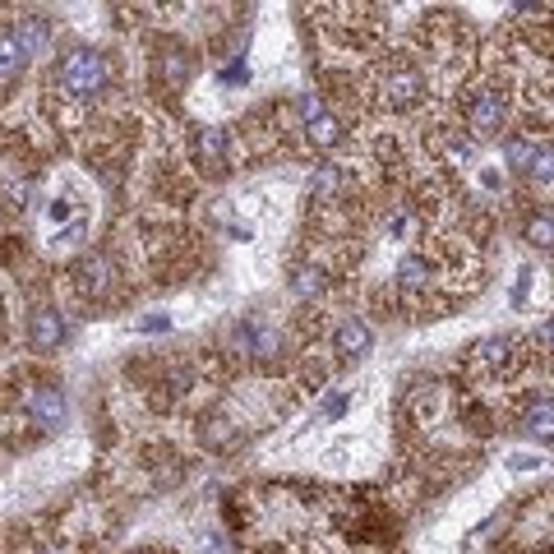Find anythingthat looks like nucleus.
Returning <instances> with one entry per match:
<instances>
[{"label": "nucleus", "mask_w": 554, "mask_h": 554, "mask_svg": "<svg viewBox=\"0 0 554 554\" xmlns=\"http://www.w3.org/2000/svg\"><path fill=\"white\" fill-rule=\"evenodd\" d=\"M504 93H494V88H481V93L467 102V125H471V139H490L499 134L504 125Z\"/></svg>", "instance_id": "4"}, {"label": "nucleus", "mask_w": 554, "mask_h": 554, "mask_svg": "<svg viewBox=\"0 0 554 554\" xmlns=\"http://www.w3.org/2000/svg\"><path fill=\"white\" fill-rule=\"evenodd\" d=\"M430 259L425 254H407L398 264V277H402V287H411V291H421V287H430Z\"/></svg>", "instance_id": "17"}, {"label": "nucleus", "mask_w": 554, "mask_h": 554, "mask_svg": "<svg viewBox=\"0 0 554 554\" xmlns=\"http://www.w3.org/2000/svg\"><path fill=\"white\" fill-rule=\"evenodd\" d=\"M194 162H199L208 176H222V171H227V130L204 125V130L194 134Z\"/></svg>", "instance_id": "8"}, {"label": "nucleus", "mask_w": 554, "mask_h": 554, "mask_svg": "<svg viewBox=\"0 0 554 554\" xmlns=\"http://www.w3.org/2000/svg\"><path fill=\"white\" fill-rule=\"evenodd\" d=\"M74 277H79V291H84V296L102 301V296L116 287V264H111V254L97 250V254H88V259H79Z\"/></svg>", "instance_id": "6"}, {"label": "nucleus", "mask_w": 554, "mask_h": 554, "mask_svg": "<svg viewBox=\"0 0 554 554\" xmlns=\"http://www.w3.org/2000/svg\"><path fill=\"white\" fill-rule=\"evenodd\" d=\"M374 347V333H370V324H361V319H342L338 324V333H333V351L338 356H365V351Z\"/></svg>", "instance_id": "9"}, {"label": "nucleus", "mask_w": 554, "mask_h": 554, "mask_svg": "<svg viewBox=\"0 0 554 554\" xmlns=\"http://www.w3.org/2000/svg\"><path fill=\"white\" fill-rule=\"evenodd\" d=\"M56 88L65 97H97L107 88V56L93 47H70L56 65Z\"/></svg>", "instance_id": "1"}, {"label": "nucleus", "mask_w": 554, "mask_h": 554, "mask_svg": "<svg viewBox=\"0 0 554 554\" xmlns=\"http://www.w3.org/2000/svg\"><path fill=\"white\" fill-rule=\"evenodd\" d=\"M536 153H541V139H536V134H508V139H504L508 167L527 171V167H531V157H536Z\"/></svg>", "instance_id": "15"}, {"label": "nucleus", "mask_w": 554, "mask_h": 554, "mask_svg": "<svg viewBox=\"0 0 554 554\" xmlns=\"http://www.w3.org/2000/svg\"><path fill=\"white\" fill-rule=\"evenodd\" d=\"M134 328H139V333H167L171 319H167V314H148V319H139Z\"/></svg>", "instance_id": "22"}, {"label": "nucleus", "mask_w": 554, "mask_h": 554, "mask_svg": "<svg viewBox=\"0 0 554 554\" xmlns=\"http://www.w3.org/2000/svg\"><path fill=\"white\" fill-rule=\"evenodd\" d=\"M65 333H70V324H65V314L56 310V305H42V310L33 314V324H28V342H33V351H56L65 342Z\"/></svg>", "instance_id": "7"}, {"label": "nucleus", "mask_w": 554, "mask_h": 554, "mask_svg": "<svg viewBox=\"0 0 554 554\" xmlns=\"http://www.w3.org/2000/svg\"><path fill=\"white\" fill-rule=\"evenodd\" d=\"M338 190H342V167H333V162L314 167V176H310V199L314 204H333Z\"/></svg>", "instance_id": "14"}, {"label": "nucleus", "mask_w": 554, "mask_h": 554, "mask_svg": "<svg viewBox=\"0 0 554 554\" xmlns=\"http://www.w3.org/2000/svg\"><path fill=\"white\" fill-rule=\"evenodd\" d=\"M527 176H531L536 185H550V181H554V148H550V144H541V153L531 157Z\"/></svg>", "instance_id": "21"}, {"label": "nucleus", "mask_w": 554, "mask_h": 554, "mask_svg": "<svg viewBox=\"0 0 554 554\" xmlns=\"http://www.w3.org/2000/svg\"><path fill=\"white\" fill-rule=\"evenodd\" d=\"M14 37H19V47H24V56L33 61V56H42V47H47V19L42 14H24V19H14Z\"/></svg>", "instance_id": "11"}, {"label": "nucleus", "mask_w": 554, "mask_h": 554, "mask_svg": "<svg viewBox=\"0 0 554 554\" xmlns=\"http://www.w3.org/2000/svg\"><path fill=\"white\" fill-rule=\"evenodd\" d=\"M79 236H84V222H70V227H65L61 236H56V241H61V245H74Z\"/></svg>", "instance_id": "25"}, {"label": "nucleus", "mask_w": 554, "mask_h": 554, "mask_svg": "<svg viewBox=\"0 0 554 554\" xmlns=\"http://www.w3.org/2000/svg\"><path fill=\"white\" fill-rule=\"evenodd\" d=\"M402 231H407V213L398 208V213L388 217V236H402Z\"/></svg>", "instance_id": "27"}, {"label": "nucleus", "mask_w": 554, "mask_h": 554, "mask_svg": "<svg viewBox=\"0 0 554 554\" xmlns=\"http://www.w3.org/2000/svg\"><path fill=\"white\" fill-rule=\"evenodd\" d=\"M513 347H518V338H513V333H494V338L476 342V361H481L485 370H504V365L513 361Z\"/></svg>", "instance_id": "12"}, {"label": "nucleus", "mask_w": 554, "mask_h": 554, "mask_svg": "<svg viewBox=\"0 0 554 554\" xmlns=\"http://www.w3.org/2000/svg\"><path fill=\"white\" fill-rule=\"evenodd\" d=\"M139 554H157V550H139Z\"/></svg>", "instance_id": "29"}, {"label": "nucleus", "mask_w": 554, "mask_h": 554, "mask_svg": "<svg viewBox=\"0 0 554 554\" xmlns=\"http://www.w3.org/2000/svg\"><path fill=\"white\" fill-rule=\"evenodd\" d=\"M527 241L541 245V250H554V213H531L527 217Z\"/></svg>", "instance_id": "19"}, {"label": "nucleus", "mask_w": 554, "mask_h": 554, "mask_svg": "<svg viewBox=\"0 0 554 554\" xmlns=\"http://www.w3.org/2000/svg\"><path fill=\"white\" fill-rule=\"evenodd\" d=\"M342 411H347V398H342V393H333V398L324 402V416H342Z\"/></svg>", "instance_id": "26"}, {"label": "nucleus", "mask_w": 554, "mask_h": 554, "mask_svg": "<svg viewBox=\"0 0 554 554\" xmlns=\"http://www.w3.org/2000/svg\"><path fill=\"white\" fill-rule=\"evenodd\" d=\"M536 342H541V347H550V351H554V319H545V324L536 328Z\"/></svg>", "instance_id": "24"}, {"label": "nucleus", "mask_w": 554, "mask_h": 554, "mask_svg": "<svg viewBox=\"0 0 554 554\" xmlns=\"http://www.w3.org/2000/svg\"><path fill=\"white\" fill-rule=\"evenodd\" d=\"M324 287H328V277H324V268H319V264H301L296 273H291V291H296L301 301L324 296Z\"/></svg>", "instance_id": "16"}, {"label": "nucleus", "mask_w": 554, "mask_h": 554, "mask_svg": "<svg viewBox=\"0 0 554 554\" xmlns=\"http://www.w3.org/2000/svg\"><path fill=\"white\" fill-rule=\"evenodd\" d=\"M301 121H305V139H310V148H338L342 144V121L324 107V97L319 93L301 97Z\"/></svg>", "instance_id": "3"}, {"label": "nucleus", "mask_w": 554, "mask_h": 554, "mask_svg": "<svg viewBox=\"0 0 554 554\" xmlns=\"http://www.w3.org/2000/svg\"><path fill=\"white\" fill-rule=\"evenodd\" d=\"M522 430L536 439H554V393H536L522 411Z\"/></svg>", "instance_id": "10"}, {"label": "nucleus", "mask_w": 554, "mask_h": 554, "mask_svg": "<svg viewBox=\"0 0 554 554\" xmlns=\"http://www.w3.org/2000/svg\"><path fill=\"white\" fill-rule=\"evenodd\" d=\"M508 467H513V471H536V467H541V458H531V453H513Z\"/></svg>", "instance_id": "23"}, {"label": "nucleus", "mask_w": 554, "mask_h": 554, "mask_svg": "<svg viewBox=\"0 0 554 554\" xmlns=\"http://www.w3.org/2000/svg\"><path fill=\"white\" fill-rule=\"evenodd\" d=\"M379 88H384L379 97H384L388 111H407V107H416V102L425 97V74L416 70V65L398 61L393 70L384 74V84H379Z\"/></svg>", "instance_id": "2"}, {"label": "nucleus", "mask_w": 554, "mask_h": 554, "mask_svg": "<svg viewBox=\"0 0 554 554\" xmlns=\"http://www.w3.org/2000/svg\"><path fill=\"white\" fill-rule=\"evenodd\" d=\"M199 439H204L208 448H227L231 439H236V425H231L227 416H208V421H199Z\"/></svg>", "instance_id": "18"}, {"label": "nucleus", "mask_w": 554, "mask_h": 554, "mask_svg": "<svg viewBox=\"0 0 554 554\" xmlns=\"http://www.w3.org/2000/svg\"><path fill=\"white\" fill-rule=\"evenodd\" d=\"M157 74H162V79H171V84H185V74H190V61H185V51H181V47L162 51V61H157Z\"/></svg>", "instance_id": "20"}, {"label": "nucleus", "mask_w": 554, "mask_h": 554, "mask_svg": "<svg viewBox=\"0 0 554 554\" xmlns=\"http://www.w3.org/2000/svg\"><path fill=\"white\" fill-rule=\"evenodd\" d=\"M47 217H51V222H65V217H70V204H65V199H56V204L47 208Z\"/></svg>", "instance_id": "28"}, {"label": "nucleus", "mask_w": 554, "mask_h": 554, "mask_svg": "<svg viewBox=\"0 0 554 554\" xmlns=\"http://www.w3.org/2000/svg\"><path fill=\"white\" fill-rule=\"evenodd\" d=\"M24 411L37 430H56L65 421V393L56 384H33L24 398Z\"/></svg>", "instance_id": "5"}, {"label": "nucleus", "mask_w": 554, "mask_h": 554, "mask_svg": "<svg viewBox=\"0 0 554 554\" xmlns=\"http://www.w3.org/2000/svg\"><path fill=\"white\" fill-rule=\"evenodd\" d=\"M24 65H28V56H24V47H19L14 28H0V84H10Z\"/></svg>", "instance_id": "13"}]
</instances>
